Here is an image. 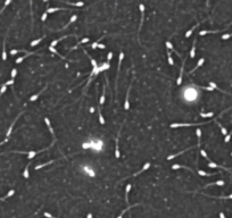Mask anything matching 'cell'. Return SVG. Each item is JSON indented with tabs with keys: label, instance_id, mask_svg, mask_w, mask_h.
Here are the masks:
<instances>
[{
	"label": "cell",
	"instance_id": "6da1fadb",
	"mask_svg": "<svg viewBox=\"0 0 232 218\" xmlns=\"http://www.w3.org/2000/svg\"><path fill=\"white\" fill-rule=\"evenodd\" d=\"M204 124H207V123H173V124L170 125L171 128H176V127H184V126H198V125H204Z\"/></svg>",
	"mask_w": 232,
	"mask_h": 218
},
{
	"label": "cell",
	"instance_id": "7a4b0ae2",
	"mask_svg": "<svg viewBox=\"0 0 232 218\" xmlns=\"http://www.w3.org/2000/svg\"><path fill=\"white\" fill-rule=\"evenodd\" d=\"M24 113H25V110H23L22 113H19V114H18V116H17L16 118L14 119V122L11 123V125L9 126V127H8V131H7V133H6V140H9V137H10V134H11V132H13V128H14V125H15V123L17 122V119H18L19 117H21V116H22V115L24 114Z\"/></svg>",
	"mask_w": 232,
	"mask_h": 218
},
{
	"label": "cell",
	"instance_id": "3957f363",
	"mask_svg": "<svg viewBox=\"0 0 232 218\" xmlns=\"http://www.w3.org/2000/svg\"><path fill=\"white\" fill-rule=\"evenodd\" d=\"M123 58H124V53L119 52V57H118V68H117V76H116V82H115V87H116V99H117V82H118V75H119V71H121V65L123 61Z\"/></svg>",
	"mask_w": 232,
	"mask_h": 218
},
{
	"label": "cell",
	"instance_id": "277c9868",
	"mask_svg": "<svg viewBox=\"0 0 232 218\" xmlns=\"http://www.w3.org/2000/svg\"><path fill=\"white\" fill-rule=\"evenodd\" d=\"M134 80V75L132 77V82ZM132 82L130 83V87H129V90H128V93H126V98H125V102H124V109L125 110H129L130 109V100H129V97H130V91H131V88H132Z\"/></svg>",
	"mask_w": 232,
	"mask_h": 218
},
{
	"label": "cell",
	"instance_id": "5b68a950",
	"mask_svg": "<svg viewBox=\"0 0 232 218\" xmlns=\"http://www.w3.org/2000/svg\"><path fill=\"white\" fill-rule=\"evenodd\" d=\"M139 9H140V11H141V22H140V26H139V30H138V36H139V34H140V31H141V28H142V24H144V18H145V6L142 5V4H140V5H139Z\"/></svg>",
	"mask_w": 232,
	"mask_h": 218
},
{
	"label": "cell",
	"instance_id": "8992f818",
	"mask_svg": "<svg viewBox=\"0 0 232 218\" xmlns=\"http://www.w3.org/2000/svg\"><path fill=\"white\" fill-rule=\"evenodd\" d=\"M231 24H232V23H230V24H229L228 26L224 28V30H228V28L230 27V25H231ZM224 30H222V31H224ZM222 31H221V30H216V31H208V30H207V31H200L199 35L201 36V35H205V34H215V33H220V32H222Z\"/></svg>",
	"mask_w": 232,
	"mask_h": 218
},
{
	"label": "cell",
	"instance_id": "52a82bcc",
	"mask_svg": "<svg viewBox=\"0 0 232 218\" xmlns=\"http://www.w3.org/2000/svg\"><path fill=\"white\" fill-rule=\"evenodd\" d=\"M185 59H187V58H184V59H183V61H182L181 69H180V75H179V77H177V80H176V84H177V85H180V84H181V83H182V76H183V71H184Z\"/></svg>",
	"mask_w": 232,
	"mask_h": 218
},
{
	"label": "cell",
	"instance_id": "ba28073f",
	"mask_svg": "<svg viewBox=\"0 0 232 218\" xmlns=\"http://www.w3.org/2000/svg\"><path fill=\"white\" fill-rule=\"evenodd\" d=\"M121 130L122 128L118 130V135L116 136V140H115V157L116 158H119V156H121V153H119V148H118V136H119V133H121Z\"/></svg>",
	"mask_w": 232,
	"mask_h": 218
},
{
	"label": "cell",
	"instance_id": "9c48e42d",
	"mask_svg": "<svg viewBox=\"0 0 232 218\" xmlns=\"http://www.w3.org/2000/svg\"><path fill=\"white\" fill-rule=\"evenodd\" d=\"M8 32H9V28L7 30V34H6L5 39H4V44H2V60L7 59V52H6V40H7V36H8Z\"/></svg>",
	"mask_w": 232,
	"mask_h": 218
},
{
	"label": "cell",
	"instance_id": "30bf717a",
	"mask_svg": "<svg viewBox=\"0 0 232 218\" xmlns=\"http://www.w3.org/2000/svg\"><path fill=\"white\" fill-rule=\"evenodd\" d=\"M150 165H151V164H150V162H146V164H145V165H144V167H142L141 169H140V170L138 172V173H134V174H132V175H131V176H130V177H134V176H138V175H139V174L144 173V172H146V170H147V169H149V167H150Z\"/></svg>",
	"mask_w": 232,
	"mask_h": 218
},
{
	"label": "cell",
	"instance_id": "8fae6325",
	"mask_svg": "<svg viewBox=\"0 0 232 218\" xmlns=\"http://www.w3.org/2000/svg\"><path fill=\"white\" fill-rule=\"evenodd\" d=\"M44 123H46V125L48 126V128H49L50 133H51V135H53V137H54V141H56V135H55V132H54V128H53V126H51V124H50V120H49V118H47V117H46V118H44Z\"/></svg>",
	"mask_w": 232,
	"mask_h": 218
},
{
	"label": "cell",
	"instance_id": "7c38bea8",
	"mask_svg": "<svg viewBox=\"0 0 232 218\" xmlns=\"http://www.w3.org/2000/svg\"><path fill=\"white\" fill-rule=\"evenodd\" d=\"M47 88H48V84H47V85H46V87H44L43 89H42V90H41V91H40V92H38V93H36V94H34V96H32V97H31V98H30V101H35V100H36V99H38V98H39V97H40V96H41V94H42V93H43V92H44V91H46V90H47Z\"/></svg>",
	"mask_w": 232,
	"mask_h": 218
},
{
	"label": "cell",
	"instance_id": "4fadbf2b",
	"mask_svg": "<svg viewBox=\"0 0 232 218\" xmlns=\"http://www.w3.org/2000/svg\"><path fill=\"white\" fill-rule=\"evenodd\" d=\"M138 206H141V203H136V205H129V206H128V208L125 209V210H123L122 213L118 215V217H117V218H123V216H124V214L126 213L128 210H130V209H131V208H133V207H138Z\"/></svg>",
	"mask_w": 232,
	"mask_h": 218
},
{
	"label": "cell",
	"instance_id": "5bb4252c",
	"mask_svg": "<svg viewBox=\"0 0 232 218\" xmlns=\"http://www.w3.org/2000/svg\"><path fill=\"white\" fill-rule=\"evenodd\" d=\"M31 54H35V52H34V51H28V52H27L26 54H24V56H23V57H19V58H17V59H16V64H21V63H22V61H23V60H24L25 58H26V57L31 56Z\"/></svg>",
	"mask_w": 232,
	"mask_h": 218
},
{
	"label": "cell",
	"instance_id": "9a60e30c",
	"mask_svg": "<svg viewBox=\"0 0 232 218\" xmlns=\"http://www.w3.org/2000/svg\"><path fill=\"white\" fill-rule=\"evenodd\" d=\"M57 10H70L68 8H59V7H53V8H48L46 13L47 14H51V13H55Z\"/></svg>",
	"mask_w": 232,
	"mask_h": 218
},
{
	"label": "cell",
	"instance_id": "2e32d148",
	"mask_svg": "<svg viewBox=\"0 0 232 218\" xmlns=\"http://www.w3.org/2000/svg\"><path fill=\"white\" fill-rule=\"evenodd\" d=\"M131 189H132V184H128L125 188V202L129 205V193H130Z\"/></svg>",
	"mask_w": 232,
	"mask_h": 218
},
{
	"label": "cell",
	"instance_id": "e0dca14e",
	"mask_svg": "<svg viewBox=\"0 0 232 218\" xmlns=\"http://www.w3.org/2000/svg\"><path fill=\"white\" fill-rule=\"evenodd\" d=\"M193 147H191V148H188V149H185V150H183V151H181V152H177V153H175V154H171V156H168L167 157V160H171V159H173V158H175V157H179L180 154H182V153H184V152H187V151H189L190 149H192Z\"/></svg>",
	"mask_w": 232,
	"mask_h": 218
},
{
	"label": "cell",
	"instance_id": "ac0fdd59",
	"mask_svg": "<svg viewBox=\"0 0 232 218\" xmlns=\"http://www.w3.org/2000/svg\"><path fill=\"white\" fill-rule=\"evenodd\" d=\"M225 184V182L224 181H222V180H220V181H216V182H213V183H209V184H207V185H205L204 188L206 189V188H208V186H212V185H219V186H223Z\"/></svg>",
	"mask_w": 232,
	"mask_h": 218
},
{
	"label": "cell",
	"instance_id": "d6986e66",
	"mask_svg": "<svg viewBox=\"0 0 232 218\" xmlns=\"http://www.w3.org/2000/svg\"><path fill=\"white\" fill-rule=\"evenodd\" d=\"M105 97H106V85H104V88H102V93H101V97H100V100H99V105L100 106L104 105Z\"/></svg>",
	"mask_w": 232,
	"mask_h": 218
},
{
	"label": "cell",
	"instance_id": "ffe728a7",
	"mask_svg": "<svg viewBox=\"0 0 232 218\" xmlns=\"http://www.w3.org/2000/svg\"><path fill=\"white\" fill-rule=\"evenodd\" d=\"M76 18H77V16H76V15H73L72 17H71V21H70V22H68V23H67V24H66V25H65V26H64V27H62V28H61V30H58V31H63V30H66V28L68 27V25H71V24H72V23H74V22H75V21H76Z\"/></svg>",
	"mask_w": 232,
	"mask_h": 218
},
{
	"label": "cell",
	"instance_id": "44dd1931",
	"mask_svg": "<svg viewBox=\"0 0 232 218\" xmlns=\"http://www.w3.org/2000/svg\"><path fill=\"white\" fill-rule=\"evenodd\" d=\"M83 52H84L85 54H87V56H88V58L90 59V61H91V65H92V67H93V68L98 67V65H97V61H96V60H94V59H93L92 57H91V56H90V54H89V53H87V51H85L84 49H83Z\"/></svg>",
	"mask_w": 232,
	"mask_h": 218
},
{
	"label": "cell",
	"instance_id": "7402d4cb",
	"mask_svg": "<svg viewBox=\"0 0 232 218\" xmlns=\"http://www.w3.org/2000/svg\"><path fill=\"white\" fill-rule=\"evenodd\" d=\"M204 63H205V59H204V58H200V59H199V61H198V64L196 65V67H194L193 69H191L190 72H189V74H192L193 72L196 71V69H198V68H199V67H200V66H201L203 64H204Z\"/></svg>",
	"mask_w": 232,
	"mask_h": 218
},
{
	"label": "cell",
	"instance_id": "603a6c76",
	"mask_svg": "<svg viewBox=\"0 0 232 218\" xmlns=\"http://www.w3.org/2000/svg\"><path fill=\"white\" fill-rule=\"evenodd\" d=\"M213 120L216 123L217 125H219V127L221 128V132H222V134H223V135H225V136H227V135H228V131H227V128H225V127H223V126L221 125V123H219V122H217V120H216L215 118H214Z\"/></svg>",
	"mask_w": 232,
	"mask_h": 218
},
{
	"label": "cell",
	"instance_id": "cb8c5ba5",
	"mask_svg": "<svg viewBox=\"0 0 232 218\" xmlns=\"http://www.w3.org/2000/svg\"><path fill=\"white\" fill-rule=\"evenodd\" d=\"M55 161H57V160H50V161H48V162H46V164H41V165H38V166H35V170H39V169L43 168V167H46V166L50 165V164H54Z\"/></svg>",
	"mask_w": 232,
	"mask_h": 218
},
{
	"label": "cell",
	"instance_id": "d4e9b609",
	"mask_svg": "<svg viewBox=\"0 0 232 218\" xmlns=\"http://www.w3.org/2000/svg\"><path fill=\"white\" fill-rule=\"evenodd\" d=\"M70 35H64V36H62V38H59V39H57V40H55V41H53L51 42V44H50V47H53V48H55V45H57V43H59V42L62 41V40H64V39H66V38H68Z\"/></svg>",
	"mask_w": 232,
	"mask_h": 218
},
{
	"label": "cell",
	"instance_id": "484cf974",
	"mask_svg": "<svg viewBox=\"0 0 232 218\" xmlns=\"http://www.w3.org/2000/svg\"><path fill=\"white\" fill-rule=\"evenodd\" d=\"M87 42H89V39H88V38H84V39H82V40H81V41H80V42H77V43H76V45H74V47L72 48V49H71V51H72V50H74V49H76V48H79L80 45H81V44H83V43H87Z\"/></svg>",
	"mask_w": 232,
	"mask_h": 218
},
{
	"label": "cell",
	"instance_id": "4316f807",
	"mask_svg": "<svg viewBox=\"0 0 232 218\" xmlns=\"http://www.w3.org/2000/svg\"><path fill=\"white\" fill-rule=\"evenodd\" d=\"M208 167H211V168H222V169H225V170H229L228 168L223 167V166H220V165H217V164L213 162V161H209V164H208Z\"/></svg>",
	"mask_w": 232,
	"mask_h": 218
},
{
	"label": "cell",
	"instance_id": "83f0119b",
	"mask_svg": "<svg viewBox=\"0 0 232 218\" xmlns=\"http://www.w3.org/2000/svg\"><path fill=\"white\" fill-rule=\"evenodd\" d=\"M209 87L211 88H213L214 90H217V91H221V92H223V93H225V94H230V93H228V92H225V91H223V90H221V89H220L219 87H217V85L215 84V83L214 82H209ZM230 96H232V94H230Z\"/></svg>",
	"mask_w": 232,
	"mask_h": 218
},
{
	"label": "cell",
	"instance_id": "f1b7e54d",
	"mask_svg": "<svg viewBox=\"0 0 232 218\" xmlns=\"http://www.w3.org/2000/svg\"><path fill=\"white\" fill-rule=\"evenodd\" d=\"M196 56V39L193 40V43H192V48H191V51H190V57L193 58Z\"/></svg>",
	"mask_w": 232,
	"mask_h": 218
},
{
	"label": "cell",
	"instance_id": "f546056e",
	"mask_svg": "<svg viewBox=\"0 0 232 218\" xmlns=\"http://www.w3.org/2000/svg\"><path fill=\"white\" fill-rule=\"evenodd\" d=\"M32 162H28L27 165H26V167H25V169H24V173H23V176H24V178H28V176H30V174H28V168H30V165Z\"/></svg>",
	"mask_w": 232,
	"mask_h": 218
},
{
	"label": "cell",
	"instance_id": "4dcf8cb0",
	"mask_svg": "<svg viewBox=\"0 0 232 218\" xmlns=\"http://www.w3.org/2000/svg\"><path fill=\"white\" fill-rule=\"evenodd\" d=\"M44 38H46V36H42V38H40V39L33 40V41H32V42H31V43H30V45H31V47H35V45H38V44H39L40 42H41V41H42V40H43Z\"/></svg>",
	"mask_w": 232,
	"mask_h": 218
},
{
	"label": "cell",
	"instance_id": "1f68e13d",
	"mask_svg": "<svg viewBox=\"0 0 232 218\" xmlns=\"http://www.w3.org/2000/svg\"><path fill=\"white\" fill-rule=\"evenodd\" d=\"M14 194H15V191H14V190H10V191L8 192V193L6 194V196H5L4 198H0V201H4V200L8 199V198H10L11 196H14Z\"/></svg>",
	"mask_w": 232,
	"mask_h": 218
},
{
	"label": "cell",
	"instance_id": "d6a6232c",
	"mask_svg": "<svg viewBox=\"0 0 232 218\" xmlns=\"http://www.w3.org/2000/svg\"><path fill=\"white\" fill-rule=\"evenodd\" d=\"M199 25H200V23H197V24H196V25H194V26H193V27H191V30H189V31H188V32H187V33H185V38H189V36H190V35H191V34H192V32H193V31H194V28H196V27H198V26H199Z\"/></svg>",
	"mask_w": 232,
	"mask_h": 218
},
{
	"label": "cell",
	"instance_id": "836d02e7",
	"mask_svg": "<svg viewBox=\"0 0 232 218\" xmlns=\"http://www.w3.org/2000/svg\"><path fill=\"white\" fill-rule=\"evenodd\" d=\"M98 114H99V123L101 125H105V118L101 114V110H100V107H98Z\"/></svg>",
	"mask_w": 232,
	"mask_h": 218
},
{
	"label": "cell",
	"instance_id": "e575fe53",
	"mask_svg": "<svg viewBox=\"0 0 232 218\" xmlns=\"http://www.w3.org/2000/svg\"><path fill=\"white\" fill-rule=\"evenodd\" d=\"M179 168H184V169H189L190 172H192L193 173V170L191 168H189V167H187V166H182V165H173L172 166V169H179Z\"/></svg>",
	"mask_w": 232,
	"mask_h": 218
},
{
	"label": "cell",
	"instance_id": "d590c367",
	"mask_svg": "<svg viewBox=\"0 0 232 218\" xmlns=\"http://www.w3.org/2000/svg\"><path fill=\"white\" fill-rule=\"evenodd\" d=\"M49 50H50V51H51V52H53V53H55V54H58V56L61 57L62 59H66V57H64V56H61V54H59V52H58V51H57V50L55 49V48H53V47H49Z\"/></svg>",
	"mask_w": 232,
	"mask_h": 218
},
{
	"label": "cell",
	"instance_id": "8d00e7d4",
	"mask_svg": "<svg viewBox=\"0 0 232 218\" xmlns=\"http://www.w3.org/2000/svg\"><path fill=\"white\" fill-rule=\"evenodd\" d=\"M198 174L200 175V176H211V175H215V174H217V173H212V174H209V173H206V172H204V170H198Z\"/></svg>",
	"mask_w": 232,
	"mask_h": 218
},
{
	"label": "cell",
	"instance_id": "74e56055",
	"mask_svg": "<svg viewBox=\"0 0 232 218\" xmlns=\"http://www.w3.org/2000/svg\"><path fill=\"white\" fill-rule=\"evenodd\" d=\"M200 116L203 117V118H207V117H213L214 116V113L212 111V113H207V114H205V113H200Z\"/></svg>",
	"mask_w": 232,
	"mask_h": 218
},
{
	"label": "cell",
	"instance_id": "f35d334b",
	"mask_svg": "<svg viewBox=\"0 0 232 218\" xmlns=\"http://www.w3.org/2000/svg\"><path fill=\"white\" fill-rule=\"evenodd\" d=\"M66 4L71 5V6H75V7H82L83 5H84V2H66Z\"/></svg>",
	"mask_w": 232,
	"mask_h": 218
},
{
	"label": "cell",
	"instance_id": "ab89813d",
	"mask_svg": "<svg viewBox=\"0 0 232 218\" xmlns=\"http://www.w3.org/2000/svg\"><path fill=\"white\" fill-rule=\"evenodd\" d=\"M102 38H104V36H101V38H100L99 40H97V41H94V42H93V43H92V44H91V48H92V49H96V48H97V47H98V44H99V41H100V40H101Z\"/></svg>",
	"mask_w": 232,
	"mask_h": 218
},
{
	"label": "cell",
	"instance_id": "60d3db41",
	"mask_svg": "<svg viewBox=\"0 0 232 218\" xmlns=\"http://www.w3.org/2000/svg\"><path fill=\"white\" fill-rule=\"evenodd\" d=\"M6 90H7V85H6L5 83H4V84L1 85V89H0V97H1L2 94L5 93V91H6Z\"/></svg>",
	"mask_w": 232,
	"mask_h": 218
},
{
	"label": "cell",
	"instance_id": "b9f144b4",
	"mask_svg": "<svg viewBox=\"0 0 232 218\" xmlns=\"http://www.w3.org/2000/svg\"><path fill=\"white\" fill-rule=\"evenodd\" d=\"M211 198H216V199H232V194L230 196H227V197H213V196H208Z\"/></svg>",
	"mask_w": 232,
	"mask_h": 218
},
{
	"label": "cell",
	"instance_id": "7bdbcfd3",
	"mask_svg": "<svg viewBox=\"0 0 232 218\" xmlns=\"http://www.w3.org/2000/svg\"><path fill=\"white\" fill-rule=\"evenodd\" d=\"M10 2H11L10 0H6V1H5V5H4V7H2V8H1V10H0V14H1L2 11H4V10L6 9V7H7V6L10 4Z\"/></svg>",
	"mask_w": 232,
	"mask_h": 218
},
{
	"label": "cell",
	"instance_id": "ee69618b",
	"mask_svg": "<svg viewBox=\"0 0 232 218\" xmlns=\"http://www.w3.org/2000/svg\"><path fill=\"white\" fill-rule=\"evenodd\" d=\"M200 154H201V156L204 157V158H206V159H207L208 161H211V160H209V158H208V156H207V153H206V151H205V150H203V149H201V150H200Z\"/></svg>",
	"mask_w": 232,
	"mask_h": 218
},
{
	"label": "cell",
	"instance_id": "f6af8a7d",
	"mask_svg": "<svg viewBox=\"0 0 232 218\" xmlns=\"http://www.w3.org/2000/svg\"><path fill=\"white\" fill-rule=\"evenodd\" d=\"M16 74H17V69H16V68H13V71H11V73H10V76H11V80H14V79H15Z\"/></svg>",
	"mask_w": 232,
	"mask_h": 218
},
{
	"label": "cell",
	"instance_id": "bcb514c9",
	"mask_svg": "<svg viewBox=\"0 0 232 218\" xmlns=\"http://www.w3.org/2000/svg\"><path fill=\"white\" fill-rule=\"evenodd\" d=\"M231 135H232V131H231V132H230V133H229V134H228V135H227V136H225V137H224V142H225V143H228L229 141H230V139H231Z\"/></svg>",
	"mask_w": 232,
	"mask_h": 218
},
{
	"label": "cell",
	"instance_id": "7dc6e473",
	"mask_svg": "<svg viewBox=\"0 0 232 218\" xmlns=\"http://www.w3.org/2000/svg\"><path fill=\"white\" fill-rule=\"evenodd\" d=\"M113 59V52H108V54H107V64H109V61Z\"/></svg>",
	"mask_w": 232,
	"mask_h": 218
},
{
	"label": "cell",
	"instance_id": "c3c4849f",
	"mask_svg": "<svg viewBox=\"0 0 232 218\" xmlns=\"http://www.w3.org/2000/svg\"><path fill=\"white\" fill-rule=\"evenodd\" d=\"M165 44H166V47H167V49H168V50H172V49H173V44H172L170 41H166V43H165Z\"/></svg>",
	"mask_w": 232,
	"mask_h": 218
},
{
	"label": "cell",
	"instance_id": "681fc988",
	"mask_svg": "<svg viewBox=\"0 0 232 218\" xmlns=\"http://www.w3.org/2000/svg\"><path fill=\"white\" fill-rule=\"evenodd\" d=\"M232 36V33H229V34H224V35H222V39L223 40H228V39H230Z\"/></svg>",
	"mask_w": 232,
	"mask_h": 218
},
{
	"label": "cell",
	"instance_id": "f907efd6",
	"mask_svg": "<svg viewBox=\"0 0 232 218\" xmlns=\"http://www.w3.org/2000/svg\"><path fill=\"white\" fill-rule=\"evenodd\" d=\"M44 217H47V218H56V217H54L53 215H50L48 211H46V213H44Z\"/></svg>",
	"mask_w": 232,
	"mask_h": 218
},
{
	"label": "cell",
	"instance_id": "816d5d0a",
	"mask_svg": "<svg viewBox=\"0 0 232 218\" xmlns=\"http://www.w3.org/2000/svg\"><path fill=\"white\" fill-rule=\"evenodd\" d=\"M168 64H170L171 66L174 65V60H173V58H172V57H168Z\"/></svg>",
	"mask_w": 232,
	"mask_h": 218
},
{
	"label": "cell",
	"instance_id": "f5cc1de1",
	"mask_svg": "<svg viewBox=\"0 0 232 218\" xmlns=\"http://www.w3.org/2000/svg\"><path fill=\"white\" fill-rule=\"evenodd\" d=\"M5 84L7 85V87H8V85H13V84H14V80H10V81H7V82L5 83Z\"/></svg>",
	"mask_w": 232,
	"mask_h": 218
},
{
	"label": "cell",
	"instance_id": "db71d44e",
	"mask_svg": "<svg viewBox=\"0 0 232 218\" xmlns=\"http://www.w3.org/2000/svg\"><path fill=\"white\" fill-rule=\"evenodd\" d=\"M47 15H48V14H47V13H44L43 15L41 16V21H42V22H44V21H46V18H47Z\"/></svg>",
	"mask_w": 232,
	"mask_h": 218
},
{
	"label": "cell",
	"instance_id": "11a10c76",
	"mask_svg": "<svg viewBox=\"0 0 232 218\" xmlns=\"http://www.w3.org/2000/svg\"><path fill=\"white\" fill-rule=\"evenodd\" d=\"M98 48H100V49H105V48H106V45H105V44L99 43V44H98Z\"/></svg>",
	"mask_w": 232,
	"mask_h": 218
},
{
	"label": "cell",
	"instance_id": "9f6ffc18",
	"mask_svg": "<svg viewBox=\"0 0 232 218\" xmlns=\"http://www.w3.org/2000/svg\"><path fill=\"white\" fill-rule=\"evenodd\" d=\"M219 216H220V218H227V217H225V215L223 214V213H220Z\"/></svg>",
	"mask_w": 232,
	"mask_h": 218
},
{
	"label": "cell",
	"instance_id": "6f0895ef",
	"mask_svg": "<svg viewBox=\"0 0 232 218\" xmlns=\"http://www.w3.org/2000/svg\"><path fill=\"white\" fill-rule=\"evenodd\" d=\"M87 218H92V214H91V213H89V214L87 215Z\"/></svg>",
	"mask_w": 232,
	"mask_h": 218
},
{
	"label": "cell",
	"instance_id": "680465c9",
	"mask_svg": "<svg viewBox=\"0 0 232 218\" xmlns=\"http://www.w3.org/2000/svg\"><path fill=\"white\" fill-rule=\"evenodd\" d=\"M94 111V108H90V113H93Z\"/></svg>",
	"mask_w": 232,
	"mask_h": 218
},
{
	"label": "cell",
	"instance_id": "91938a15",
	"mask_svg": "<svg viewBox=\"0 0 232 218\" xmlns=\"http://www.w3.org/2000/svg\"><path fill=\"white\" fill-rule=\"evenodd\" d=\"M4 143H5L4 141H2V142H0V145H2V144H4Z\"/></svg>",
	"mask_w": 232,
	"mask_h": 218
},
{
	"label": "cell",
	"instance_id": "94428289",
	"mask_svg": "<svg viewBox=\"0 0 232 218\" xmlns=\"http://www.w3.org/2000/svg\"><path fill=\"white\" fill-rule=\"evenodd\" d=\"M231 156H232V152H231Z\"/></svg>",
	"mask_w": 232,
	"mask_h": 218
}]
</instances>
